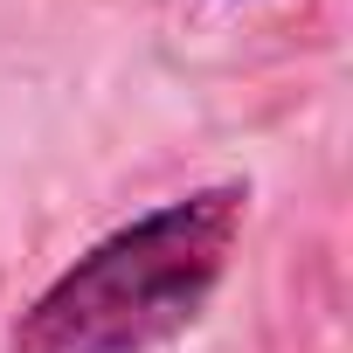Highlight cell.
Listing matches in <instances>:
<instances>
[{
  "instance_id": "cell-1",
  "label": "cell",
  "mask_w": 353,
  "mask_h": 353,
  "mask_svg": "<svg viewBox=\"0 0 353 353\" xmlns=\"http://www.w3.org/2000/svg\"><path fill=\"white\" fill-rule=\"evenodd\" d=\"M243 188H208L166 201L90 256H77L14 325L21 353H145L188 332L215 298L236 236H243Z\"/></svg>"
}]
</instances>
